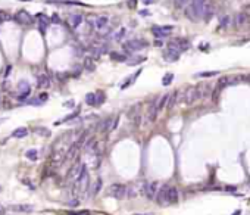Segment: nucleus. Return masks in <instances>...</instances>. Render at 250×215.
<instances>
[{
	"mask_svg": "<svg viewBox=\"0 0 250 215\" xmlns=\"http://www.w3.org/2000/svg\"><path fill=\"white\" fill-rule=\"evenodd\" d=\"M203 96H205V90H203L200 86L188 87V88H185V92H184V102L187 103V105H191V103H194L196 100L202 99Z\"/></svg>",
	"mask_w": 250,
	"mask_h": 215,
	"instance_id": "f257e3e1",
	"label": "nucleus"
},
{
	"mask_svg": "<svg viewBox=\"0 0 250 215\" xmlns=\"http://www.w3.org/2000/svg\"><path fill=\"white\" fill-rule=\"evenodd\" d=\"M149 44L146 40H141V39H133L130 41L124 43V50L128 52V53H134V52H138V50H143L146 49Z\"/></svg>",
	"mask_w": 250,
	"mask_h": 215,
	"instance_id": "f03ea898",
	"label": "nucleus"
},
{
	"mask_svg": "<svg viewBox=\"0 0 250 215\" xmlns=\"http://www.w3.org/2000/svg\"><path fill=\"white\" fill-rule=\"evenodd\" d=\"M125 193H127V187H125L124 184H118V183H116V184H112V186L109 187V190H107V196H111L113 199H118V201L124 199Z\"/></svg>",
	"mask_w": 250,
	"mask_h": 215,
	"instance_id": "7ed1b4c3",
	"label": "nucleus"
},
{
	"mask_svg": "<svg viewBox=\"0 0 250 215\" xmlns=\"http://www.w3.org/2000/svg\"><path fill=\"white\" fill-rule=\"evenodd\" d=\"M88 24L90 27L97 31H102V29H105L109 24V16H106V15H99V16H94L93 19L88 21Z\"/></svg>",
	"mask_w": 250,
	"mask_h": 215,
	"instance_id": "20e7f679",
	"label": "nucleus"
},
{
	"mask_svg": "<svg viewBox=\"0 0 250 215\" xmlns=\"http://www.w3.org/2000/svg\"><path fill=\"white\" fill-rule=\"evenodd\" d=\"M172 29H174L172 25H158V27L152 28V33L158 39H165V37H168L172 33Z\"/></svg>",
	"mask_w": 250,
	"mask_h": 215,
	"instance_id": "39448f33",
	"label": "nucleus"
},
{
	"mask_svg": "<svg viewBox=\"0 0 250 215\" xmlns=\"http://www.w3.org/2000/svg\"><path fill=\"white\" fill-rule=\"evenodd\" d=\"M158 183L156 181H152V183H149V184H146L144 189H143V193H144V196L149 199V201H152V199H154V195H158Z\"/></svg>",
	"mask_w": 250,
	"mask_h": 215,
	"instance_id": "423d86ee",
	"label": "nucleus"
},
{
	"mask_svg": "<svg viewBox=\"0 0 250 215\" xmlns=\"http://www.w3.org/2000/svg\"><path fill=\"white\" fill-rule=\"evenodd\" d=\"M82 165H84V164H75V165H72V168L68 172L66 180L71 181V183L77 181V178L80 177V174H81V171H82Z\"/></svg>",
	"mask_w": 250,
	"mask_h": 215,
	"instance_id": "0eeeda50",
	"label": "nucleus"
},
{
	"mask_svg": "<svg viewBox=\"0 0 250 215\" xmlns=\"http://www.w3.org/2000/svg\"><path fill=\"white\" fill-rule=\"evenodd\" d=\"M168 191H169V187L168 186H162L160 189L158 190V195H156V202L159 205H166L169 203L168 202Z\"/></svg>",
	"mask_w": 250,
	"mask_h": 215,
	"instance_id": "6e6552de",
	"label": "nucleus"
},
{
	"mask_svg": "<svg viewBox=\"0 0 250 215\" xmlns=\"http://www.w3.org/2000/svg\"><path fill=\"white\" fill-rule=\"evenodd\" d=\"M188 41L187 40H184V39H174L169 41L168 44V47H174V49H177L180 50V52H184V50H187L188 49Z\"/></svg>",
	"mask_w": 250,
	"mask_h": 215,
	"instance_id": "1a4fd4ad",
	"label": "nucleus"
},
{
	"mask_svg": "<svg viewBox=\"0 0 250 215\" xmlns=\"http://www.w3.org/2000/svg\"><path fill=\"white\" fill-rule=\"evenodd\" d=\"M159 97H156L153 100V103L150 105V107H149V122H154L156 121V117H158V113H159Z\"/></svg>",
	"mask_w": 250,
	"mask_h": 215,
	"instance_id": "9d476101",
	"label": "nucleus"
},
{
	"mask_svg": "<svg viewBox=\"0 0 250 215\" xmlns=\"http://www.w3.org/2000/svg\"><path fill=\"white\" fill-rule=\"evenodd\" d=\"M15 19L18 21L21 25H28V24H31V22H33V16H31L28 12L21 10V12H18V13H16Z\"/></svg>",
	"mask_w": 250,
	"mask_h": 215,
	"instance_id": "9b49d317",
	"label": "nucleus"
},
{
	"mask_svg": "<svg viewBox=\"0 0 250 215\" xmlns=\"http://www.w3.org/2000/svg\"><path fill=\"white\" fill-rule=\"evenodd\" d=\"M8 209L12 211V212H31L34 209L33 205H9L8 206Z\"/></svg>",
	"mask_w": 250,
	"mask_h": 215,
	"instance_id": "f8f14e48",
	"label": "nucleus"
},
{
	"mask_svg": "<svg viewBox=\"0 0 250 215\" xmlns=\"http://www.w3.org/2000/svg\"><path fill=\"white\" fill-rule=\"evenodd\" d=\"M82 21H84V16L81 13H74L69 16V24H71L72 28H78L82 24Z\"/></svg>",
	"mask_w": 250,
	"mask_h": 215,
	"instance_id": "ddd939ff",
	"label": "nucleus"
},
{
	"mask_svg": "<svg viewBox=\"0 0 250 215\" xmlns=\"http://www.w3.org/2000/svg\"><path fill=\"white\" fill-rule=\"evenodd\" d=\"M113 122H115V119L113 118H107V119H105V121L100 124V131L102 133H109L113 130Z\"/></svg>",
	"mask_w": 250,
	"mask_h": 215,
	"instance_id": "4468645a",
	"label": "nucleus"
},
{
	"mask_svg": "<svg viewBox=\"0 0 250 215\" xmlns=\"http://www.w3.org/2000/svg\"><path fill=\"white\" fill-rule=\"evenodd\" d=\"M164 56L168 60H177V59H180V50L174 49V47H168V50L164 53Z\"/></svg>",
	"mask_w": 250,
	"mask_h": 215,
	"instance_id": "2eb2a0df",
	"label": "nucleus"
},
{
	"mask_svg": "<svg viewBox=\"0 0 250 215\" xmlns=\"http://www.w3.org/2000/svg\"><path fill=\"white\" fill-rule=\"evenodd\" d=\"M247 21H249V15L247 13H238V15H236V18H234V25L240 28V27L246 25Z\"/></svg>",
	"mask_w": 250,
	"mask_h": 215,
	"instance_id": "dca6fc26",
	"label": "nucleus"
},
{
	"mask_svg": "<svg viewBox=\"0 0 250 215\" xmlns=\"http://www.w3.org/2000/svg\"><path fill=\"white\" fill-rule=\"evenodd\" d=\"M37 86H39L40 88H47V87H50V80H49L47 75H44V74L39 75V77H37Z\"/></svg>",
	"mask_w": 250,
	"mask_h": 215,
	"instance_id": "f3484780",
	"label": "nucleus"
},
{
	"mask_svg": "<svg viewBox=\"0 0 250 215\" xmlns=\"http://www.w3.org/2000/svg\"><path fill=\"white\" fill-rule=\"evenodd\" d=\"M180 196H178V190L175 187H169V191H168V202L169 203H177Z\"/></svg>",
	"mask_w": 250,
	"mask_h": 215,
	"instance_id": "a211bd4d",
	"label": "nucleus"
},
{
	"mask_svg": "<svg viewBox=\"0 0 250 215\" xmlns=\"http://www.w3.org/2000/svg\"><path fill=\"white\" fill-rule=\"evenodd\" d=\"M37 18L40 19V29L44 33V31L47 29L49 24H50V21H49V18L44 13H39V15H37Z\"/></svg>",
	"mask_w": 250,
	"mask_h": 215,
	"instance_id": "6ab92c4d",
	"label": "nucleus"
},
{
	"mask_svg": "<svg viewBox=\"0 0 250 215\" xmlns=\"http://www.w3.org/2000/svg\"><path fill=\"white\" fill-rule=\"evenodd\" d=\"M215 13V9H213V6L209 5V3H206V6H205V12H203V19L205 21H209L212 18V15Z\"/></svg>",
	"mask_w": 250,
	"mask_h": 215,
	"instance_id": "aec40b11",
	"label": "nucleus"
},
{
	"mask_svg": "<svg viewBox=\"0 0 250 215\" xmlns=\"http://www.w3.org/2000/svg\"><path fill=\"white\" fill-rule=\"evenodd\" d=\"M18 88H19V93H28V92H31L29 83L27 80H21L19 84H18Z\"/></svg>",
	"mask_w": 250,
	"mask_h": 215,
	"instance_id": "412c9836",
	"label": "nucleus"
},
{
	"mask_svg": "<svg viewBox=\"0 0 250 215\" xmlns=\"http://www.w3.org/2000/svg\"><path fill=\"white\" fill-rule=\"evenodd\" d=\"M28 134V130L25 127H21V128H16L13 133H12V137H16V139H22Z\"/></svg>",
	"mask_w": 250,
	"mask_h": 215,
	"instance_id": "4be33fe9",
	"label": "nucleus"
},
{
	"mask_svg": "<svg viewBox=\"0 0 250 215\" xmlns=\"http://www.w3.org/2000/svg\"><path fill=\"white\" fill-rule=\"evenodd\" d=\"M177 96H178L177 92L169 93V99H168V103H166V109H172V107H174V105L177 103Z\"/></svg>",
	"mask_w": 250,
	"mask_h": 215,
	"instance_id": "5701e85b",
	"label": "nucleus"
},
{
	"mask_svg": "<svg viewBox=\"0 0 250 215\" xmlns=\"http://www.w3.org/2000/svg\"><path fill=\"white\" fill-rule=\"evenodd\" d=\"M86 103L90 105V106H96L97 105V96L94 93H88L86 96Z\"/></svg>",
	"mask_w": 250,
	"mask_h": 215,
	"instance_id": "b1692460",
	"label": "nucleus"
},
{
	"mask_svg": "<svg viewBox=\"0 0 250 215\" xmlns=\"http://www.w3.org/2000/svg\"><path fill=\"white\" fill-rule=\"evenodd\" d=\"M25 156H27V159H29V161H37L39 152H37V149H29V150H27Z\"/></svg>",
	"mask_w": 250,
	"mask_h": 215,
	"instance_id": "393cba45",
	"label": "nucleus"
},
{
	"mask_svg": "<svg viewBox=\"0 0 250 215\" xmlns=\"http://www.w3.org/2000/svg\"><path fill=\"white\" fill-rule=\"evenodd\" d=\"M100 189H102V178H97V181L94 183V186H93V189H91V196L99 195Z\"/></svg>",
	"mask_w": 250,
	"mask_h": 215,
	"instance_id": "a878e982",
	"label": "nucleus"
},
{
	"mask_svg": "<svg viewBox=\"0 0 250 215\" xmlns=\"http://www.w3.org/2000/svg\"><path fill=\"white\" fill-rule=\"evenodd\" d=\"M191 2L193 0H175V8H178V9H184V8H187Z\"/></svg>",
	"mask_w": 250,
	"mask_h": 215,
	"instance_id": "bb28decb",
	"label": "nucleus"
},
{
	"mask_svg": "<svg viewBox=\"0 0 250 215\" xmlns=\"http://www.w3.org/2000/svg\"><path fill=\"white\" fill-rule=\"evenodd\" d=\"M125 33H127V29H125V28H121V29H118V31H116L115 34L112 35V39H113V40H116V41H119V40H122V39H124Z\"/></svg>",
	"mask_w": 250,
	"mask_h": 215,
	"instance_id": "cd10ccee",
	"label": "nucleus"
},
{
	"mask_svg": "<svg viewBox=\"0 0 250 215\" xmlns=\"http://www.w3.org/2000/svg\"><path fill=\"white\" fill-rule=\"evenodd\" d=\"M168 99H169V94H164L159 97V109L162 111L164 107H166V103H168Z\"/></svg>",
	"mask_w": 250,
	"mask_h": 215,
	"instance_id": "c85d7f7f",
	"label": "nucleus"
},
{
	"mask_svg": "<svg viewBox=\"0 0 250 215\" xmlns=\"http://www.w3.org/2000/svg\"><path fill=\"white\" fill-rule=\"evenodd\" d=\"M111 58L113 59V60H118V62H125V60H127V58H125L124 55H119V53H116V52H112Z\"/></svg>",
	"mask_w": 250,
	"mask_h": 215,
	"instance_id": "c756f323",
	"label": "nucleus"
},
{
	"mask_svg": "<svg viewBox=\"0 0 250 215\" xmlns=\"http://www.w3.org/2000/svg\"><path fill=\"white\" fill-rule=\"evenodd\" d=\"M84 68L88 69V71H93V69H94V62H93L91 58H87L86 60H84Z\"/></svg>",
	"mask_w": 250,
	"mask_h": 215,
	"instance_id": "7c9ffc66",
	"label": "nucleus"
},
{
	"mask_svg": "<svg viewBox=\"0 0 250 215\" xmlns=\"http://www.w3.org/2000/svg\"><path fill=\"white\" fill-rule=\"evenodd\" d=\"M174 80V74H166L164 78H162V86H169Z\"/></svg>",
	"mask_w": 250,
	"mask_h": 215,
	"instance_id": "2f4dec72",
	"label": "nucleus"
},
{
	"mask_svg": "<svg viewBox=\"0 0 250 215\" xmlns=\"http://www.w3.org/2000/svg\"><path fill=\"white\" fill-rule=\"evenodd\" d=\"M218 71H206V72H199L197 77H202V78H206V77H213V75H216Z\"/></svg>",
	"mask_w": 250,
	"mask_h": 215,
	"instance_id": "473e14b6",
	"label": "nucleus"
},
{
	"mask_svg": "<svg viewBox=\"0 0 250 215\" xmlns=\"http://www.w3.org/2000/svg\"><path fill=\"white\" fill-rule=\"evenodd\" d=\"M219 24H221L222 28H228V25H230V16H227V15H225V16H222Z\"/></svg>",
	"mask_w": 250,
	"mask_h": 215,
	"instance_id": "72a5a7b5",
	"label": "nucleus"
},
{
	"mask_svg": "<svg viewBox=\"0 0 250 215\" xmlns=\"http://www.w3.org/2000/svg\"><path fill=\"white\" fill-rule=\"evenodd\" d=\"M138 107H140V105H135L134 107H131L130 111H128V118H130V119H133V118L135 117V113H137V111H138Z\"/></svg>",
	"mask_w": 250,
	"mask_h": 215,
	"instance_id": "f704fd0d",
	"label": "nucleus"
},
{
	"mask_svg": "<svg viewBox=\"0 0 250 215\" xmlns=\"http://www.w3.org/2000/svg\"><path fill=\"white\" fill-rule=\"evenodd\" d=\"M68 205L69 206H78L80 205V199H78V197H71V199L68 201Z\"/></svg>",
	"mask_w": 250,
	"mask_h": 215,
	"instance_id": "c9c22d12",
	"label": "nucleus"
},
{
	"mask_svg": "<svg viewBox=\"0 0 250 215\" xmlns=\"http://www.w3.org/2000/svg\"><path fill=\"white\" fill-rule=\"evenodd\" d=\"M39 134H41V136H50V131H49L47 128H39Z\"/></svg>",
	"mask_w": 250,
	"mask_h": 215,
	"instance_id": "e433bc0d",
	"label": "nucleus"
},
{
	"mask_svg": "<svg viewBox=\"0 0 250 215\" xmlns=\"http://www.w3.org/2000/svg\"><path fill=\"white\" fill-rule=\"evenodd\" d=\"M47 97H49V96H47V94H46V93H41V94H40V96H39V99H40V100H41V102H46V100H47Z\"/></svg>",
	"mask_w": 250,
	"mask_h": 215,
	"instance_id": "4c0bfd02",
	"label": "nucleus"
},
{
	"mask_svg": "<svg viewBox=\"0 0 250 215\" xmlns=\"http://www.w3.org/2000/svg\"><path fill=\"white\" fill-rule=\"evenodd\" d=\"M22 183H25V184H28V187H29V189H31V190H34V189H35V187H34V184H33V183H29L28 180H22Z\"/></svg>",
	"mask_w": 250,
	"mask_h": 215,
	"instance_id": "58836bf2",
	"label": "nucleus"
},
{
	"mask_svg": "<svg viewBox=\"0 0 250 215\" xmlns=\"http://www.w3.org/2000/svg\"><path fill=\"white\" fill-rule=\"evenodd\" d=\"M143 3H146V5H152V3H154V0H143Z\"/></svg>",
	"mask_w": 250,
	"mask_h": 215,
	"instance_id": "ea45409f",
	"label": "nucleus"
},
{
	"mask_svg": "<svg viewBox=\"0 0 250 215\" xmlns=\"http://www.w3.org/2000/svg\"><path fill=\"white\" fill-rule=\"evenodd\" d=\"M140 15H143V16H147V15H149V10H141V12H140Z\"/></svg>",
	"mask_w": 250,
	"mask_h": 215,
	"instance_id": "a19ab883",
	"label": "nucleus"
},
{
	"mask_svg": "<svg viewBox=\"0 0 250 215\" xmlns=\"http://www.w3.org/2000/svg\"><path fill=\"white\" fill-rule=\"evenodd\" d=\"M52 21H53V22H59V16H58V15H55V16L52 18Z\"/></svg>",
	"mask_w": 250,
	"mask_h": 215,
	"instance_id": "79ce46f5",
	"label": "nucleus"
},
{
	"mask_svg": "<svg viewBox=\"0 0 250 215\" xmlns=\"http://www.w3.org/2000/svg\"><path fill=\"white\" fill-rule=\"evenodd\" d=\"M225 190L227 191H234V190H236V187H231V186L230 187H225Z\"/></svg>",
	"mask_w": 250,
	"mask_h": 215,
	"instance_id": "37998d69",
	"label": "nucleus"
},
{
	"mask_svg": "<svg viewBox=\"0 0 250 215\" xmlns=\"http://www.w3.org/2000/svg\"><path fill=\"white\" fill-rule=\"evenodd\" d=\"M128 5H130V8H134V6H135V0H130V3H128Z\"/></svg>",
	"mask_w": 250,
	"mask_h": 215,
	"instance_id": "c03bdc74",
	"label": "nucleus"
},
{
	"mask_svg": "<svg viewBox=\"0 0 250 215\" xmlns=\"http://www.w3.org/2000/svg\"><path fill=\"white\" fill-rule=\"evenodd\" d=\"M5 211H6V208H5V206H3V205H0V214H3Z\"/></svg>",
	"mask_w": 250,
	"mask_h": 215,
	"instance_id": "a18cd8bd",
	"label": "nucleus"
},
{
	"mask_svg": "<svg viewBox=\"0 0 250 215\" xmlns=\"http://www.w3.org/2000/svg\"><path fill=\"white\" fill-rule=\"evenodd\" d=\"M9 72H10V66H8V68H6V74H5V77H8V75H9Z\"/></svg>",
	"mask_w": 250,
	"mask_h": 215,
	"instance_id": "49530a36",
	"label": "nucleus"
},
{
	"mask_svg": "<svg viewBox=\"0 0 250 215\" xmlns=\"http://www.w3.org/2000/svg\"><path fill=\"white\" fill-rule=\"evenodd\" d=\"M65 106H69V107L74 106V102H68V103H65Z\"/></svg>",
	"mask_w": 250,
	"mask_h": 215,
	"instance_id": "de8ad7c7",
	"label": "nucleus"
},
{
	"mask_svg": "<svg viewBox=\"0 0 250 215\" xmlns=\"http://www.w3.org/2000/svg\"><path fill=\"white\" fill-rule=\"evenodd\" d=\"M240 214H241V211H236V212H234L232 215H240Z\"/></svg>",
	"mask_w": 250,
	"mask_h": 215,
	"instance_id": "09e8293b",
	"label": "nucleus"
},
{
	"mask_svg": "<svg viewBox=\"0 0 250 215\" xmlns=\"http://www.w3.org/2000/svg\"><path fill=\"white\" fill-rule=\"evenodd\" d=\"M2 121H3V119H0V122H2Z\"/></svg>",
	"mask_w": 250,
	"mask_h": 215,
	"instance_id": "8fccbe9b",
	"label": "nucleus"
},
{
	"mask_svg": "<svg viewBox=\"0 0 250 215\" xmlns=\"http://www.w3.org/2000/svg\"><path fill=\"white\" fill-rule=\"evenodd\" d=\"M0 191H2V187H0Z\"/></svg>",
	"mask_w": 250,
	"mask_h": 215,
	"instance_id": "3c124183",
	"label": "nucleus"
}]
</instances>
